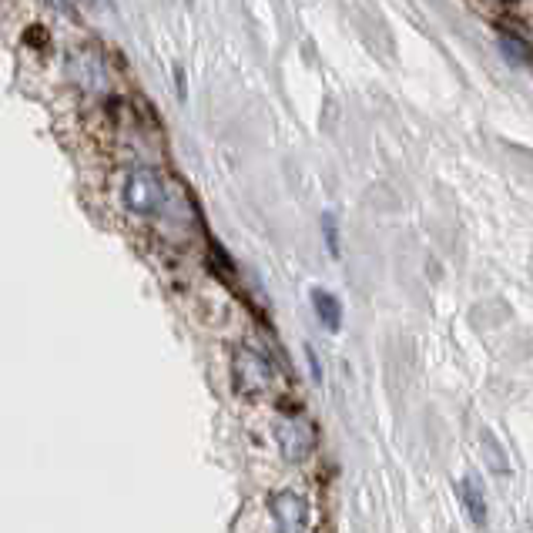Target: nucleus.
<instances>
[{
    "label": "nucleus",
    "instance_id": "nucleus-1",
    "mask_svg": "<svg viewBox=\"0 0 533 533\" xmlns=\"http://www.w3.org/2000/svg\"><path fill=\"white\" fill-rule=\"evenodd\" d=\"M161 202H165V185H161L158 171L151 168H135L128 175L125 185V205L135 215H155Z\"/></svg>",
    "mask_w": 533,
    "mask_h": 533
},
{
    "label": "nucleus",
    "instance_id": "nucleus-2",
    "mask_svg": "<svg viewBox=\"0 0 533 533\" xmlns=\"http://www.w3.org/2000/svg\"><path fill=\"white\" fill-rule=\"evenodd\" d=\"M269 507H272V520L279 533H306L309 530V503L306 497H299V493L292 490H279L269 497Z\"/></svg>",
    "mask_w": 533,
    "mask_h": 533
},
{
    "label": "nucleus",
    "instance_id": "nucleus-3",
    "mask_svg": "<svg viewBox=\"0 0 533 533\" xmlns=\"http://www.w3.org/2000/svg\"><path fill=\"white\" fill-rule=\"evenodd\" d=\"M235 386L245 396L265 393L272 386V369L265 363V356H259L255 349H239V356H235Z\"/></svg>",
    "mask_w": 533,
    "mask_h": 533
},
{
    "label": "nucleus",
    "instance_id": "nucleus-4",
    "mask_svg": "<svg viewBox=\"0 0 533 533\" xmlns=\"http://www.w3.org/2000/svg\"><path fill=\"white\" fill-rule=\"evenodd\" d=\"M279 443H282V453L292 463H299L312 450V430L306 423H279Z\"/></svg>",
    "mask_w": 533,
    "mask_h": 533
},
{
    "label": "nucleus",
    "instance_id": "nucleus-5",
    "mask_svg": "<svg viewBox=\"0 0 533 533\" xmlns=\"http://www.w3.org/2000/svg\"><path fill=\"white\" fill-rule=\"evenodd\" d=\"M460 500H463V507H466V513H470V520H473V527H487L490 523V507H487V497H483V490L477 487V480L473 477H466V480H460Z\"/></svg>",
    "mask_w": 533,
    "mask_h": 533
},
{
    "label": "nucleus",
    "instance_id": "nucleus-6",
    "mask_svg": "<svg viewBox=\"0 0 533 533\" xmlns=\"http://www.w3.org/2000/svg\"><path fill=\"white\" fill-rule=\"evenodd\" d=\"M312 309H316L319 322L329 332H339V326H342V306H339V299L329 289H312Z\"/></svg>",
    "mask_w": 533,
    "mask_h": 533
},
{
    "label": "nucleus",
    "instance_id": "nucleus-7",
    "mask_svg": "<svg viewBox=\"0 0 533 533\" xmlns=\"http://www.w3.org/2000/svg\"><path fill=\"white\" fill-rule=\"evenodd\" d=\"M480 443H483V450H487V466L497 477H503V473H510V463H507V450L497 443V436H493L487 426L480 430Z\"/></svg>",
    "mask_w": 533,
    "mask_h": 533
},
{
    "label": "nucleus",
    "instance_id": "nucleus-8",
    "mask_svg": "<svg viewBox=\"0 0 533 533\" xmlns=\"http://www.w3.org/2000/svg\"><path fill=\"white\" fill-rule=\"evenodd\" d=\"M322 225H326V242H329V252L339 255V239H336V218L326 215L322 218Z\"/></svg>",
    "mask_w": 533,
    "mask_h": 533
},
{
    "label": "nucleus",
    "instance_id": "nucleus-9",
    "mask_svg": "<svg viewBox=\"0 0 533 533\" xmlns=\"http://www.w3.org/2000/svg\"><path fill=\"white\" fill-rule=\"evenodd\" d=\"M306 359H309V366H312V379H316V383H319V379H322V366L316 363V356H312V349H306Z\"/></svg>",
    "mask_w": 533,
    "mask_h": 533
},
{
    "label": "nucleus",
    "instance_id": "nucleus-10",
    "mask_svg": "<svg viewBox=\"0 0 533 533\" xmlns=\"http://www.w3.org/2000/svg\"><path fill=\"white\" fill-rule=\"evenodd\" d=\"M54 4H57V7H68V0H54Z\"/></svg>",
    "mask_w": 533,
    "mask_h": 533
},
{
    "label": "nucleus",
    "instance_id": "nucleus-11",
    "mask_svg": "<svg viewBox=\"0 0 533 533\" xmlns=\"http://www.w3.org/2000/svg\"><path fill=\"white\" fill-rule=\"evenodd\" d=\"M530 527H533V520H530Z\"/></svg>",
    "mask_w": 533,
    "mask_h": 533
}]
</instances>
